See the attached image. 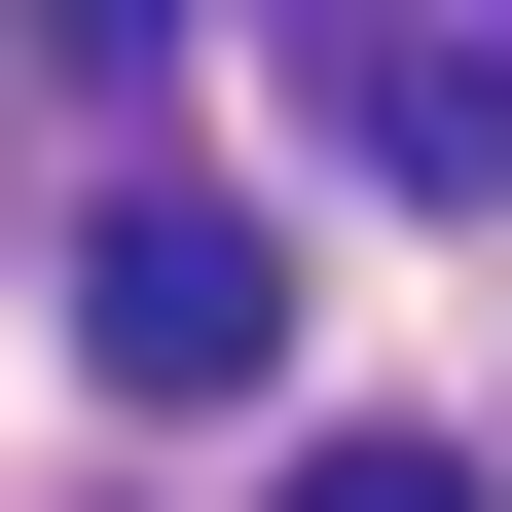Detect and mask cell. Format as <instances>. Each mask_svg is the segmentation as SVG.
<instances>
[{
	"instance_id": "cell-1",
	"label": "cell",
	"mask_w": 512,
	"mask_h": 512,
	"mask_svg": "<svg viewBox=\"0 0 512 512\" xmlns=\"http://www.w3.org/2000/svg\"><path fill=\"white\" fill-rule=\"evenodd\" d=\"M74 366H110V403H256V366H293V256H256L220 220V183H110V220H74Z\"/></svg>"
},
{
	"instance_id": "cell-2",
	"label": "cell",
	"mask_w": 512,
	"mask_h": 512,
	"mask_svg": "<svg viewBox=\"0 0 512 512\" xmlns=\"http://www.w3.org/2000/svg\"><path fill=\"white\" fill-rule=\"evenodd\" d=\"M293 110H330L366 183H439V220L512 183V37H439V0H366V37H293Z\"/></svg>"
},
{
	"instance_id": "cell-3",
	"label": "cell",
	"mask_w": 512,
	"mask_h": 512,
	"mask_svg": "<svg viewBox=\"0 0 512 512\" xmlns=\"http://www.w3.org/2000/svg\"><path fill=\"white\" fill-rule=\"evenodd\" d=\"M293 512H476V439H293Z\"/></svg>"
}]
</instances>
